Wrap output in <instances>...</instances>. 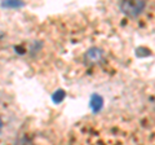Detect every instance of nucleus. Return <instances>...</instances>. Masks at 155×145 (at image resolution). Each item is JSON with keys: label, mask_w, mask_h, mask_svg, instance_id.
Here are the masks:
<instances>
[{"label": "nucleus", "mask_w": 155, "mask_h": 145, "mask_svg": "<svg viewBox=\"0 0 155 145\" xmlns=\"http://www.w3.org/2000/svg\"><path fill=\"white\" fill-rule=\"evenodd\" d=\"M101 105H102V99H101L100 96H97V95L92 96V99H91V106H92V109H93V112H97V110L101 108Z\"/></svg>", "instance_id": "obj_3"}, {"label": "nucleus", "mask_w": 155, "mask_h": 145, "mask_svg": "<svg viewBox=\"0 0 155 145\" xmlns=\"http://www.w3.org/2000/svg\"><path fill=\"white\" fill-rule=\"evenodd\" d=\"M119 7L124 14L134 17V16H138L143 11L145 3L143 2H122Z\"/></svg>", "instance_id": "obj_1"}, {"label": "nucleus", "mask_w": 155, "mask_h": 145, "mask_svg": "<svg viewBox=\"0 0 155 145\" xmlns=\"http://www.w3.org/2000/svg\"><path fill=\"white\" fill-rule=\"evenodd\" d=\"M2 128H3V122H2V119H0V131H2Z\"/></svg>", "instance_id": "obj_4"}, {"label": "nucleus", "mask_w": 155, "mask_h": 145, "mask_svg": "<svg viewBox=\"0 0 155 145\" xmlns=\"http://www.w3.org/2000/svg\"><path fill=\"white\" fill-rule=\"evenodd\" d=\"M101 51L100 49H97V48H92L91 51L87 52V56H85V59L87 60H89L91 62H96V61H98L101 59Z\"/></svg>", "instance_id": "obj_2"}]
</instances>
